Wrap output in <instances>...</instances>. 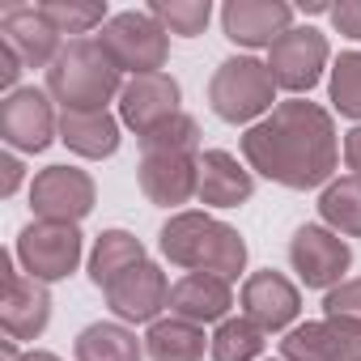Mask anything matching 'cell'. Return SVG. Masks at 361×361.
Wrapping results in <instances>:
<instances>
[{"mask_svg": "<svg viewBox=\"0 0 361 361\" xmlns=\"http://www.w3.org/2000/svg\"><path fill=\"white\" fill-rule=\"evenodd\" d=\"M243 157L255 174L272 178L289 192L323 188L331 183V170L340 157L336 123L319 102H306V98L276 102L272 115L247 128Z\"/></svg>", "mask_w": 361, "mask_h": 361, "instance_id": "1", "label": "cell"}, {"mask_svg": "<svg viewBox=\"0 0 361 361\" xmlns=\"http://www.w3.org/2000/svg\"><path fill=\"white\" fill-rule=\"evenodd\" d=\"M161 255L174 268L188 272H213L221 281H238V272L247 268V243L234 226L209 217V213H174L161 234H157Z\"/></svg>", "mask_w": 361, "mask_h": 361, "instance_id": "2", "label": "cell"}, {"mask_svg": "<svg viewBox=\"0 0 361 361\" xmlns=\"http://www.w3.org/2000/svg\"><path fill=\"white\" fill-rule=\"evenodd\" d=\"M47 94L64 111H106V102L123 94V73L98 39H73L47 68Z\"/></svg>", "mask_w": 361, "mask_h": 361, "instance_id": "3", "label": "cell"}, {"mask_svg": "<svg viewBox=\"0 0 361 361\" xmlns=\"http://www.w3.org/2000/svg\"><path fill=\"white\" fill-rule=\"evenodd\" d=\"M276 102V81L268 73V64H259L255 56H234L221 60L213 81H209V106L217 119L226 123H259L264 115H272Z\"/></svg>", "mask_w": 361, "mask_h": 361, "instance_id": "4", "label": "cell"}, {"mask_svg": "<svg viewBox=\"0 0 361 361\" xmlns=\"http://www.w3.org/2000/svg\"><path fill=\"white\" fill-rule=\"evenodd\" d=\"M98 43L111 56V64L119 73H132V77L161 73V64L170 56V35L161 30V22L149 9H123V13H115L102 26Z\"/></svg>", "mask_w": 361, "mask_h": 361, "instance_id": "5", "label": "cell"}, {"mask_svg": "<svg viewBox=\"0 0 361 361\" xmlns=\"http://www.w3.org/2000/svg\"><path fill=\"white\" fill-rule=\"evenodd\" d=\"M81 230L77 226H64V221H30L22 234H18V264L26 268V276L51 285V281H64L77 272L81 264Z\"/></svg>", "mask_w": 361, "mask_h": 361, "instance_id": "6", "label": "cell"}, {"mask_svg": "<svg viewBox=\"0 0 361 361\" xmlns=\"http://www.w3.org/2000/svg\"><path fill=\"white\" fill-rule=\"evenodd\" d=\"M94 200H98L94 178L85 170H77V166H47L30 183V209H35L39 221L77 226L81 217H90Z\"/></svg>", "mask_w": 361, "mask_h": 361, "instance_id": "7", "label": "cell"}, {"mask_svg": "<svg viewBox=\"0 0 361 361\" xmlns=\"http://www.w3.org/2000/svg\"><path fill=\"white\" fill-rule=\"evenodd\" d=\"M327 39L314 26H293L289 35H281L268 47V73L276 81V90L289 94H310L327 68Z\"/></svg>", "mask_w": 361, "mask_h": 361, "instance_id": "8", "label": "cell"}, {"mask_svg": "<svg viewBox=\"0 0 361 361\" xmlns=\"http://www.w3.org/2000/svg\"><path fill=\"white\" fill-rule=\"evenodd\" d=\"M60 136V119L51 111V94L22 85L0 102V140L18 153H43Z\"/></svg>", "mask_w": 361, "mask_h": 361, "instance_id": "9", "label": "cell"}, {"mask_svg": "<svg viewBox=\"0 0 361 361\" xmlns=\"http://www.w3.org/2000/svg\"><path fill=\"white\" fill-rule=\"evenodd\" d=\"M289 264L306 289H336L353 264L348 243L327 226H302L289 238Z\"/></svg>", "mask_w": 361, "mask_h": 361, "instance_id": "10", "label": "cell"}, {"mask_svg": "<svg viewBox=\"0 0 361 361\" xmlns=\"http://www.w3.org/2000/svg\"><path fill=\"white\" fill-rule=\"evenodd\" d=\"M18 255H0V272H5V302H0V327L9 340H35L51 323V293L43 281L26 276L13 268Z\"/></svg>", "mask_w": 361, "mask_h": 361, "instance_id": "11", "label": "cell"}, {"mask_svg": "<svg viewBox=\"0 0 361 361\" xmlns=\"http://www.w3.org/2000/svg\"><path fill=\"white\" fill-rule=\"evenodd\" d=\"M136 178H140V192H145L149 204L178 209V204H188L196 196V188H200V153H161V149H149V153H140Z\"/></svg>", "mask_w": 361, "mask_h": 361, "instance_id": "12", "label": "cell"}, {"mask_svg": "<svg viewBox=\"0 0 361 361\" xmlns=\"http://www.w3.org/2000/svg\"><path fill=\"white\" fill-rule=\"evenodd\" d=\"M281 361H361V327L344 319L298 323L281 340Z\"/></svg>", "mask_w": 361, "mask_h": 361, "instance_id": "13", "label": "cell"}, {"mask_svg": "<svg viewBox=\"0 0 361 361\" xmlns=\"http://www.w3.org/2000/svg\"><path fill=\"white\" fill-rule=\"evenodd\" d=\"M178 81L170 73H145V77H128L123 81V94H119V119L136 132V136H149L153 128H161L166 119L178 115Z\"/></svg>", "mask_w": 361, "mask_h": 361, "instance_id": "14", "label": "cell"}, {"mask_svg": "<svg viewBox=\"0 0 361 361\" xmlns=\"http://www.w3.org/2000/svg\"><path fill=\"white\" fill-rule=\"evenodd\" d=\"M106 293V306L115 310V319L123 323H157V314L166 310L170 302V285H166V272L157 264H136L128 268L115 285L102 289Z\"/></svg>", "mask_w": 361, "mask_h": 361, "instance_id": "15", "label": "cell"}, {"mask_svg": "<svg viewBox=\"0 0 361 361\" xmlns=\"http://www.w3.org/2000/svg\"><path fill=\"white\" fill-rule=\"evenodd\" d=\"M221 30L238 47H272L293 30V5L285 0H230L221 9Z\"/></svg>", "mask_w": 361, "mask_h": 361, "instance_id": "16", "label": "cell"}, {"mask_svg": "<svg viewBox=\"0 0 361 361\" xmlns=\"http://www.w3.org/2000/svg\"><path fill=\"white\" fill-rule=\"evenodd\" d=\"M302 310V293L289 276L264 268V272H251L247 285H243V314L268 336V331H285Z\"/></svg>", "mask_w": 361, "mask_h": 361, "instance_id": "17", "label": "cell"}, {"mask_svg": "<svg viewBox=\"0 0 361 361\" xmlns=\"http://www.w3.org/2000/svg\"><path fill=\"white\" fill-rule=\"evenodd\" d=\"M0 43H9L26 68H51L56 56L64 51L60 47V30L39 13V5H9L0 13Z\"/></svg>", "mask_w": 361, "mask_h": 361, "instance_id": "18", "label": "cell"}, {"mask_svg": "<svg viewBox=\"0 0 361 361\" xmlns=\"http://www.w3.org/2000/svg\"><path fill=\"white\" fill-rule=\"evenodd\" d=\"M230 306H234V289H230V281H221L213 272H188L183 281L170 285V302H166V310L174 319H188L196 327L226 323Z\"/></svg>", "mask_w": 361, "mask_h": 361, "instance_id": "19", "label": "cell"}, {"mask_svg": "<svg viewBox=\"0 0 361 361\" xmlns=\"http://www.w3.org/2000/svg\"><path fill=\"white\" fill-rule=\"evenodd\" d=\"M251 196H255V178L234 153H226V149H204L200 153V188H196L200 204H209V209H238Z\"/></svg>", "mask_w": 361, "mask_h": 361, "instance_id": "20", "label": "cell"}, {"mask_svg": "<svg viewBox=\"0 0 361 361\" xmlns=\"http://www.w3.org/2000/svg\"><path fill=\"white\" fill-rule=\"evenodd\" d=\"M60 140L77 157H111L119 149V119L106 111H64L60 115Z\"/></svg>", "mask_w": 361, "mask_h": 361, "instance_id": "21", "label": "cell"}, {"mask_svg": "<svg viewBox=\"0 0 361 361\" xmlns=\"http://www.w3.org/2000/svg\"><path fill=\"white\" fill-rule=\"evenodd\" d=\"M136 264H145V243L128 230H102L90 251V281L98 289H106Z\"/></svg>", "mask_w": 361, "mask_h": 361, "instance_id": "22", "label": "cell"}, {"mask_svg": "<svg viewBox=\"0 0 361 361\" xmlns=\"http://www.w3.org/2000/svg\"><path fill=\"white\" fill-rule=\"evenodd\" d=\"M204 348H209L204 327H196L188 319H174V314L149 323V336H145L149 361H200Z\"/></svg>", "mask_w": 361, "mask_h": 361, "instance_id": "23", "label": "cell"}, {"mask_svg": "<svg viewBox=\"0 0 361 361\" xmlns=\"http://www.w3.org/2000/svg\"><path fill=\"white\" fill-rule=\"evenodd\" d=\"M77 361H145V344L123 323H90L77 344Z\"/></svg>", "mask_w": 361, "mask_h": 361, "instance_id": "24", "label": "cell"}, {"mask_svg": "<svg viewBox=\"0 0 361 361\" xmlns=\"http://www.w3.org/2000/svg\"><path fill=\"white\" fill-rule=\"evenodd\" d=\"M319 217L327 221V230L361 238V178H353V174L331 178L319 196Z\"/></svg>", "mask_w": 361, "mask_h": 361, "instance_id": "25", "label": "cell"}, {"mask_svg": "<svg viewBox=\"0 0 361 361\" xmlns=\"http://www.w3.org/2000/svg\"><path fill=\"white\" fill-rule=\"evenodd\" d=\"M209 353H213V361H255L264 353V331L247 314L226 319V323H217V331L209 340Z\"/></svg>", "mask_w": 361, "mask_h": 361, "instance_id": "26", "label": "cell"}, {"mask_svg": "<svg viewBox=\"0 0 361 361\" xmlns=\"http://www.w3.org/2000/svg\"><path fill=\"white\" fill-rule=\"evenodd\" d=\"M39 13L60 30V35H90L94 26H106V5L102 0H43Z\"/></svg>", "mask_w": 361, "mask_h": 361, "instance_id": "27", "label": "cell"}, {"mask_svg": "<svg viewBox=\"0 0 361 361\" xmlns=\"http://www.w3.org/2000/svg\"><path fill=\"white\" fill-rule=\"evenodd\" d=\"M149 13L161 22L166 35L196 39V35H204V26L213 18V5H209V0H153Z\"/></svg>", "mask_w": 361, "mask_h": 361, "instance_id": "28", "label": "cell"}, {"mask_svg": "<svg viewBox=\"0 0 361 361\" xmlns=\"http://www.w3.org/2000/svg\"><path fill=\"white\" fill-rule=\"evenodd\" d=\"M331 106L348 119H361V51H340L331 68Z\"/></svg>", "mask_w": 361, "mask_h": 361, "instance_id": "29", "label": "cell"}, {"mask_svg": "<svg viewBox=\"0 0 361 361\" xmlns=\"http://www.w3.org/2000/svg\"><path fill=\"white\" fill-rule=\"evenodd\" d=\"M149 149H161V153H200V123L178 111L174 119H166L161 128L140 136V153H149Z\"/></svg>", "mask_w": 361, "mask_h": 361, "instance_id": "30", "label": "cell"}, {"mask_svg": "<svg viewBox=\"0 0 361 361\" xmlns=\"http://www.w3.org/2000/svg\"><path fill=\"white\" fill-rule=\"evenodd\" d=\"M323 319H344V323H357L361 327V276L357 281H340L336 289H327Z\"/></svg>", "mask_w": 361, "mask_h": 361, "instance_id": "31", "label": "cell"}, {"mask_svg": "<svg viewBox=\"0 0 361 361\" xmlns=\"http://www.w3.org/2000/svg\"><path fill=\"white\" fill-rule=\"evenodd\" d=\"M327 18H331V26L340 35H348V39L361 43V0H340V5H331Z\"/></svg>", "mask_w": 361, "mask_h": 361, "instance_id": "32", "label": "cell"}, {"mask_svg": "<svg viewBox=\"0 0 361 361\" xmlns=\"http://www.w3.org/2000/svg\"><path fill=\"white\" fill-rule=\"evenodd\" d=\"M22 56L9 47V43H0V85H5L9 94H13V85H18V77H22Z\"/></svg>", "mask_w": 361, "mask_h": 361, "instance_id": "33", "label": "cell"}, {"mask_svg": "<svg viewBox=\"0 0 361 361\" xmlns=\"http://www.w3.org/2000/svg\"><path fill=\"white\" fill-rule=\"evenodd\" d=\"M344 166L353 178H361V128L344 132Z\"/></svg>", "mask_w": 361, "mask_h": 361, "instance_id": "34", "label": "cell"}, {"mask_svg": "<svg viewBox=\"0 0 361 361\" xmlns=\"http://www.w3.org/2000/svg\"><path fill=\"white\" fill-rule=\"evenodd\" d=\"M0 170H5V188H0V196H13L18 183H22V161L13 153H5V157H0Z\"/></svg>", "mask_w": 361, "mask_h": 361, "instance_id": "35", "label": "cell"}, {"mask_svg": "<svg viewBox=\"0 0 361 361\" xmlns=\"http://www.w3.org/2000/svg\"><path fill=\"white\" fill-rule=\"evenodd\" d=\"M18 361H60L56 353H43V348H30V353H22Z\"/></svg>", "mask_w": 361, "mask_h": 361, "instance_id": "36", "label": "cell"}]
</instances>
